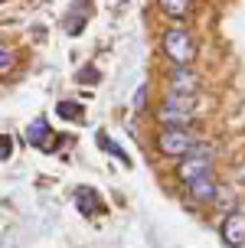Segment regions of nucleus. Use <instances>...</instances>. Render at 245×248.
I'll return each mask as SVG.
<instances>
[{
	"label": "nucleus",
	"mask_w": 245,
	"mask_h": 248,
	"mask_svg": "<svg viewBox=\"0 0 245 248\" xmlns=\"http://www.w3.org/2000/svg\"><path fill=\"white\" fill-rule=\"evenodd\" d=\"M196 108V95H177L170 92L167 101H163V111H177V114H193Z\"/></svg>",
	"instance_id": "nucleus-9"
},
{
	"label": "nucleus",
	"mask_w": 245,
	"mask_h": 248,
	"mask_svg": "<svg viewBox=\"0 0 245 248\" xmlns=\"http://www.w3.org/2000/svg\"><path fill=\"white\" fill-rule=\"evenodd\" d=\"M212 157H180V163H177V180H183V183H190V180H196V176H206L212 173Z\"/></svg>",
	"instance_id": "nucleus-6"
},
{
	"label": "nucleus",
	"mask_w": 245,
	"mask_h": 248,
	"mask_svg": "<svg viewBox=\"0 0 245 248\" xmlns=\"http://www.w3.org/2000/svg\"><path fill=\"white\" fill-rule=\"evenodd\" d=\"M0 3H3V0H0Z\"/></svg>",
	"instance_id": "nucleus-18"
},
{
	"label": "nucleus",
	"mask_w": 245,
	"mask_h": 248,
	"mask_svg": "<svg viewBox=\"0 0 245 248\" xmlns=\"http://www.w3.org/2000/svg\"><path fill=\"white\" fill-rule=\"evenodd\" d=\"M75 206H79V212H82V216L105 212V202H101V196H98L92 186H79V189H75Z\"/></svg>",
	"instance_id": "nucleus-8"
},
{
	"label": "nucleus",
	"mask_w": 245,
	"mask_h": 248,
	"mask_svg": "<svg viewBox=\"0 0 245 248\" xmlns=\"http://www.w3.org/2000/svg\"><path fill=\"white\" fill-rule=\"evenodd\" d=\"M13 65H16V52L0 43V72H7V69H13Z\"/></svg>",
	"instance_id": "nucleus-14"
},
{
	"label": "nucleus",
	"mask_w": 245,
	"mask_h": 248,
	"mask_svg": "<svg viewBox=\"0 0 245 248\" xmlns=\"http://www.w3.org/2000/svg\"><path fill=\"white\" fill-rule=\"evenodd\" d=\"M196 88H199V75L190 65H177L170 72V92H177V95H196Z\"/></svg>",
	"instance_id": "nucleus-7"
},
{
	"label": "nucleus",
	"mask_w": 245,
	"mask_h": 248,
	"mask_svg": "<svg viewBox=\"0 0 245 248\" xmlns=\"http://www.w3.org/2000/svg\"><path fill=\"white\" fill-rule=\"evenodd\" d=\"M75 78H79V82H92V85H95L101 75H98L95 65H85V69H79V75H75Z\"/></svg>",
	"instance_id": "nucleus-15"
},
{
	"label": "nucleus",
	"mask_w": 245,
	"mask_h": 248,
	"mask_svg": "<svg viewBox=\"0 0 245 248\" xmlns=\"http://www.w3.org/2000/svg\"><path fill=\"white\" fill-rule=\"evenodd\" d=\"M82 26H85V13L82 10H72L69 16H65V33H69V36H79Z\"/></svg>",
	"instance_id": "nucleus-13"
},
{
	"label": "nucleus",
	"mask_w": 245,
	"mask_h": 248,
	"mask_svg": "<svg viewBox=\"0 0 245 248\" xmlns=\"http://www.w3.org/2000/svg\"><path fill=\"white\" fill-rule=\"evenodd\" d=\"M160 49H163V56H167L173 65H190L193 56H196V39H193L190 30H183V26H170V30L163 33Z\"/></svg>",
	"instance_id": "nucleus-1"
},
{
	"label": "nucleus",
	"mask_w": 245,
	"mask_h": 248,
	"mask_svg": "<svg viewBox=\"0 0 245 248\" xmlns=\"http://www.w3.org/2000/svg\"><path fill=\"white\" fill-rule=\"evenodd\" d=\"M26 144H33L43 154H52V150L59 147V137L49 127L46 118H36V121H30V127H26Z\"/></svg>",
	"instance_id": "nucleus-3"
},
{
	"label": "nucleus",
	"mask_w": 245,
	"mask_h": 248,
	"mask_svg": "<svg viewBox=\"0 0 245 248\" xmlns=\"http://www.w3.org/2000/svg\"><path fill=\"white\" fill-rule=\"evenodd\" d=\"M186 189H190V196H193L196 202H216V199H219V193H222V183L212 173H206V176L190 180V183H186Z\"/></svg>",
	"instance_id": "nucleus-5"
},
{
	"label": "nucleus",
	"mask_w": 245,
	"mask_h": 248,
	"mask_svg": "<svg viewBox=\"0 0 245 248\" xmlns=\"http://www.w3.org/2000/svg\"><path fill=\"white\" fill-rule=\"evenodd\" d=\"M56 114H59L62 121H79L85 114V108L79 101H56Z\"/></svg>",
	"instance_id": "nucleus-12"
},
{
	"label": "nucleus",
	"mask_w": 245,
	"mask_h": 248,
	"mask_svg": "<svg viewBox=\"0 0 245 248\" xmlns=\"http://www.w3.org/2000/svg\"><path fill=\"white\" fill-rule=\"evenodd\" d=\"M13 154V140H10V134H0V160H7Z\"/></svg>",
	"instance_id": "nucleus-16"
},
{
	"label": "nucleus",
	"mask_w": 245,
	"mask_h": 248,
	"mask_svg": "<svg viewBox=\"0 0 245 248\" xmlns=\"http://www.w3.org/2000/svg\"><path fill=\"white\" fill-rule=\"evenodd\" d=\"M196 144H199V140H196L193 131H170V127H167V131H160V137H157V150L163 157H173V160L186 157Z\"/></svg>",
	"instance_id": "nucleus-2"
},
{
	"label": "nucleus",
	"mask_w": 245,
	"mask_h": 248,
	"mask_svg": "<svg viewBox=\"0 0 245 248\" xmlns=\"http://www.w3.org/2000/svg\"><path fill=\"white\" fill-rule=\"evenodd\" d=\"M160 121L170 131H186V127H193V114H177V111H163L160 108Z\"/></svg>",
	"instance_id": "nucleus-11"
},
{
	"label": "nucleus",
	"mask_w": 245,
	"mask_h": 248,
	"mask_svg": "<svg viewBox=\"0 0 245 248\" xmlns=\"http://www.w3.org/2000/svg\"><path fill=\"white\" fill-rule=\"evenodd\" d=\"M147 85H141V88H137V92H134V108H137V111H144V105H147Z\"/></svg>",
	"instance_id": "nucleus-17"
},
{
	"label": "nucleus",
	"mask_w": 245,
	"mask_h": 248,
	"mask_svg": "<svg viewBox=\"0 0 245 248\" xmlns=\"http://www.w3.org/2000/svg\"><path fill=\"white\" fill-rule=\"evenodd\" d=\"M219 235L229 248H245V212H229L219 225Z\"/></svg>",
	"instance_id": "nucleus-4"
},
{
	"label": "nucleus",
	"mask_w": 245,
	"mask_h": 248,
	"mask_svg": "<svg viewBox=\"0 0 245 248\" xmlns=\"http://www.w3.org/2000/svg\"><path fill=\"white\" fill-rule=\"evenodd\" d=\"M157 3H160V10L167 16H173V20H183L193 10V0H157Z\"/></svg>",
	"instance_id": "nucleus-10"
}]
</instances>
